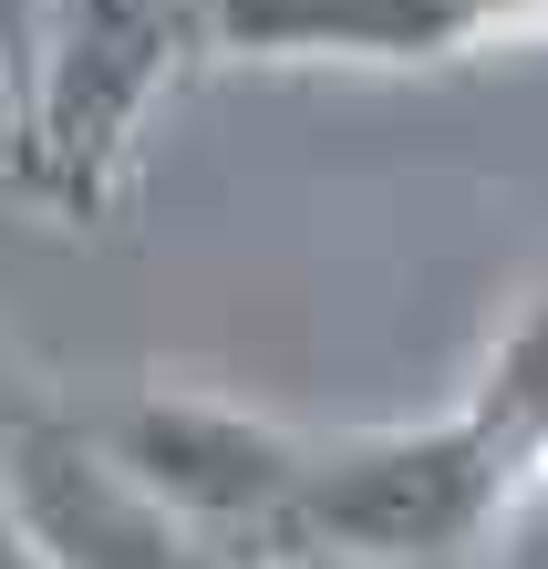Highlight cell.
I'll list each match as a JSON object with an SVG mask.
<instances>
[{
  "mask_svg": "<svg viewBox=\"0 0 548 569\" xmlns=\"http://www.w3.org/2000/svg\"><path fill=\"white\" fill-rule=\"evenodd\" d=\"M208 62L197 0H52L31 93L11 104V177L62 228L114 218L156 104Z\"/></svg>",
  "mask_w": 548,
  "mask_h": 569,
  "instance_id": "6da1fadb",
  "label": "cell"
},
{
  "mask_svg": "<svg viewBox=\"0 0 548 569\" xmlns=\"http://www.w3.org/2000/svg\"><path fill=\"white\" fill-rule=\"evenodd\" d=\"M507 446L497 425L466 405H445L425 425H372V435H331L311 446V477H300L290 508V549H341V559H393V569H445L456 549L487 539L497 497H507Z\"/></svg>",
  "mask_w": 548,
  "mask_h": 569,
  "instance_id": "7a4b0ae2",
  "label": "cell"
},
{
  "mask_svg": "<svg viewBox=\"0 0 548 569\" xmlns=\"http://www.w3.org/2000/svg\"><path fill=\"white\" fill-rule=\"evenodd\" d=\"M93 435H104L187 528H208L238 569L280 559L300 477H311V446H321V435H290L280 415L238 405V393H197V383H146Z\"/></svg>",
  "mask_w": 548,
  "mask_h": 569,
  "instance_id": "3957f363",
  "label": "cell"
},
{
  "mask_svg": "<svg viewBox=\"0 0 548 569\" xmlns=\"http://www.w3.org/2000/svg\"><path fill=\"white\" fill-rule=\"evenodd\" d=\"M548 42V0H218L208 52L269 73H445Z\"/></svg>",
  "mask_w": 548,
  "mask_h": 569,
  "instance_id": "277c9868",
  "label": "cell"
},
{
  "mask_svg": "<svg viewBox=\"0 0 548 569\" xmlns=\"http://www.w3.org/2000/svg\"><path fill=\"white\" fill-rule=\"evenodd\" d=\"M0 508L52 549V569H238L208 528H187L83 415H42L0 456Z\"/></svg>",
  "mask_w": 548,
  "mask_h": 569,
  "instance_id": "5b68a950",
  "label": "cell"
},
{
  "mask_svg": "<svg viewBox=\"0 0 548 569\" xmlns=\"http://www.w3.org/2000/svg\"><path fill=\"white\" fill-rule=\"evenodd\" d=\"M466 405L497 425L507 466H538L548 456V290L518 300V321L497 331V352H487V373L466 383Z\"/></svg>",
  "mask_w": 548,
  "mask_h": 569,
  "instance_id": "8992f818",
  "label": "cell"
},
{
  "mask_svg": "<svg viewBox=\"0 0 548 569\" xmlns=\"http://www.w3.org/2000/svg\"><path fill=\"white\" fill-rule=\"evenodd\" d=\"M476 549H487V569H548V456L507 477V497H497V518H487Z\"/></svg>",
  "mask_w": 548,
  "mask_h": 569,
  "instance_id": "52a82bcc",
  "label": "cell"
},
{
  "mask_svg": "<svg viewBox=\"0 0 548 569\" xmlns=\"http://www.w3.org/2000/svg\"><path fill=\"white\" fill-rule=\"evenodd\" d=\"M42 21H52V0H0V124H11V104L31 93V62H42Z\"/></svg>",
  "mask_w": 548,
  "mask_h": 569,
  "instance_id": "ba28073f",
  "label": "cell"
},
{
  "mask_svg": "<svg viewBox=\"0 0 548 569\" xmlns=\"http://www.w3.org/2000/svg\"><path fill=\"white\" fill-rule=\"evenodd\" d=\"M42 415H52V383H42V373H31V362H21V352H0V456H11V446H21V435H31V425H42Z\"/></svg>",
  "mask_w": 548,
  "mask_h": 569,
  "instance_id": "9c48e42d",
  "label": "cell"
},
{
  "mask_svg": "<svg viewBox=\"0 0 548 569\" xmlns=\"http://www.w3.org/2000/svg\"><path fill=\"white\" fill-rule=\"evenodd\" d=\"M0 569H52V549L31 539V528H21L11 508H0Z\"/></svg>",
  "mask_w": 548,
  "mask_h": 569,
  "instance_id": "30bf717a",
  "label": "cell"
},
{
  "mask_svg": "<svg viewBox=\"0 0 548 569\" xmlns=\"http://www.w3.org/2000/svg\"><path fill=\"white\" fill-rule=\"evenodd\" d=\"M259 569H393V559H341V549H290V559H259Z\"/></svg>",
  "mask_w": 548,
  "mask_h": 569,
  "instance_id": "8fae6325",
  "label": "cell"
},
{
  "mask_svg": "<svg viewBox=\"0 0 548 569\" xmlns=\"http://www.w3.org/2000/svg\"><path fill=\"white\" fill-rule=\"evenodd\" d=\"M197 11H218V0H197Z\"/></svg>",
  "mask_w": 548,
  "mask_h": 569,
  "instance_id": "7c38bea8",
  "label": "cell"
}]
</instances>
